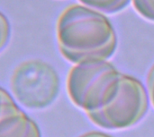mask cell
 Returning <instances> with one entry per match:
<instances>
[{
  "instance_id": "obj_1",
  "label": "cell",
  "mask_w": 154,
  "mask_h": 137,
  "mask_svg": "<svg viewBox=\"0 0 154 137\" xmlns=\"http://www.w3.org/2000/svg\"><path fill=\"white\" fill-rule=\"evenodd\" d=\"M56 33L60 52L75 65L108 60L117 48L116 32L108 18L83 4H73L63 10Z\"/></svg>"
},
{
  "instance_id": "obj_4",
  "label": "cell",
  "mask_w": 154,
  "mask_h": 137,
  "mask_svg": "<svg viewBox=\"0 0 154 137\" xmlns=\"http://www.w3.org/2000/svg\"><path fill=\"white\" fill-rule=\"evenodd\" d=\"M149 93L141 81L123 74L121 86L116 99L106 108L88 114L97 127L107 130H122L134 127L146 115Z\"/></svg>"
},
{
  "instance_id": "obj_7",
  "label": "cell",
  "mask_w": 154,
  "mask_h": 137,
  "mask_svg": "<svg viewBox=\"0 0 154 137\" xmlns=\"http://www.w3.org/2000/svg\"><path fill=\"white\" fill-rule=\"evenodd\" d=\"M132 4L137 13L154 22V0H132Z\"/></svg>"
},
{
  "instance_id": "obj_5",
  "label": "cell",
  "mask_w": 154,
  "mask_h": 137,
  "mask_svg": "<svg viewBox=\"0 0 154 137\" xmlns=\"http://www.w3.org/2000/svg\"><path fill=\"white\" fill-rule=\"evenodd\" d=\"M0 137H42L37 124L22 110L13 97L0 91Z\"/></svg>"
},
{
  "instance_id": "obj_6",
  "label": "cell",
  "mask_w": 154,
  "mask_h": 137,
  "mask_svg": "<svg viewBox=\"0 0 154 137\" xmlns=\"http://www.w3.org/2000/svg\"><path fill=\"white\" fill-rule=\"evenodd\" d=\"M79 2L100 13L114 14L127 7L132 0H79Z\"/></svg>"
},
{
  "instance_id": "obj_3",
  "label": "cell",
  "mask_w": 154,
  "mask_h": 137,
  "mask_svg": "<svg viewBox=\"0 0 154 137\" xmlns=\"http://www.w3.org/2000/svg\"><path fill=\"white\" fill-rule=\"evenodd\" d=\"M10 87L21 105L30 109H42L56 100L60 83L52 66L41 59H29L15 67Z\"/></svg>"
},
{
  "instance_id": "obj_9",
  "label": "cell",
  "mask_w": 154,
  "mask_h": 137,
  "mask_svg": "<svg viewBox=\"0 0 154 137\" xmlns=\"http://www.w3.org/2000/svg\"><path fill=\"white\" fill-rule=\"evenodd\" d=\"M147 89L149 97L152 101V104L154 107V65L150 69L147 76Z\"/></svg>"
},
{
  "instance_id": "obj_10",
  "label": "cell",
  "mask_w": 154,
  "mask_h": 137,
  "mask_svg": "<svg viewBox=\"0 0 154 137\" xmlns=\"http://www.w3.org/2000/svg\"><path fill=\"white\" fill-rule=\"evenodd\" d=\"M79 137H113L106 133H102V132H97V131H92V132H88Z\"/></svg>"
},
{
  "instance_id": "obj_8",
  "label": "cell",
  "mask_w": 154,
  "mask_h": 137,
  "mask_svg": "<svg viewBox=\"0 0 154 137\" xmlns=\"http://www.w3.org/2000/svg\"><path fill=\"white\" fill-rule=\"evenodd\" d=\"M0 22H1V49L3 50L5 48V46L8 44L10 34H11V27L8 20L3 13H1Z\"/></svg>"
},
{
  "instance_id": "obj_2",
  "label": "cell",
  "mask_w": 154,
  "mask_h": 137,
  "mask_svg": "<svg viewBox=\"0 0 154 137\" xmlns=\"http://www.w3.org/2000/svg\"><path fill=\"white\" fill-rule=\"evenodd\" d=\"M123 73L108 60L76 65L67 79L68 94L86 114L106 108L117 96Z\"/></svg>"
}]
</instances>
